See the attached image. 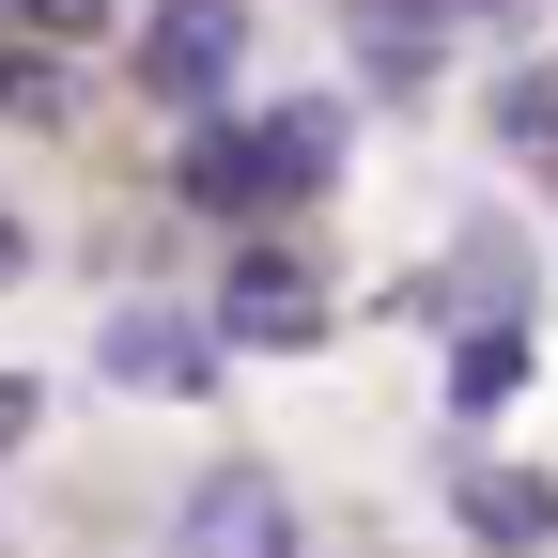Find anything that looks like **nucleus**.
Returning a JSON list of instances; mask_svg holds the SVG:
<instances>
[{
	"label": "nucleus",
	"mask_w": 558,
	"mask_h": 558,
	"mask_svg": "<svg viewBox=\"0 0 558 558\" xmlns=\"http://www.w3.org/2000/svg\"><path fill=\"white\" fill-rule=\"evenodd\" d=\"M341 171V109H264V124H218L186 156V202L202 218H279V202H311Z\"/></svg>",
	"instance_id": "f257e3e1"
},
{
	"label": "nucleus",
	"mask_w": 558,
	"mask_h": 558,
	"mask_svg": "<svg viewBox=\"0 0 558 558\" xmlns=\"http://www.w3.org/2000/svg\"><path fill=\"white\" fill-rule=\"evenodd\" d=\"M233 62H248V0H156L140 16V94L202 109V94H233Z\"/></svg>",
	"instance_id": "f03ea898"
},
{
	"label": "nucleus",
	"mask_w": 558,
	"mask_h": 558,
	"mask_svg": "<svg viewBox=\"0 0 558 558\" xmlns=\"http://www.w3.org/2000/svg\"><path fill=\"white\" fill-rule=\"evenodd\" d=\"M171 558H295V497H279L264 465H218V481L186 497V543H171Z\"/></svg>",
	"instance_id": "7ed1b4c3"
},
{
	"label": "nucleus",
	"mask_w": 558,
	"mask_h": 558,
	"mask_svg": "<svg viewBox=\"0 0 558 558\" xmlns=\"http://www.w3.org/2000/svg\"><path fill=\"white\" fill-rule=\"evenodd\" d=\"M341 32H357V78H373V94H435L450 0H341Z\"/></svg>",
	"instance_id": "20e7f679"
},
{
	"label": "nucleus",
	"mask_w": 558,
	"mask_h": 558,
	"mask_svg": "<svg viewBox=\"0 0 558 558\" xmlns=\"http://www.w3.org/2000/svg\"><path fill=\"white\" fill-rule=\"evenodd\" d=\"M218 341H326L311 264H295V248H248V264H233V295H218Z\"/></svg>",
	"instance_id": "39448f33"
},
{
	"label": "nucleus",
	"mask_w": 558,
	"mask_h": 558,
	"mask_svg": "<svg viewBox=\"0 0 558 558\" xmlns=\"http://www.w3.org/2000/svg\"><path fill=\"white\" fill-rule=\"evenodd\" d=\"M94 357H109L124 388H202V373H218V341H202L186 311H109V341H94Z\"/></svg>",
	"instance_id": "423d86ee"
},
{
	"label": "nucleus",
	"mask_w": 558,
	"mask_h": 558,
	"mask_svg": "<svg viewBox=\"0 0 558 558\" xmlns=\"http://www.w3.org/2000/svg\"><path fill=\"white\" fill-rule=\"evenodd\" d=\"M465 527L497 543V558H527V543H558V481H543V465H481V481H465Z\"/></svg>",
	"instance_id": "0eeeda50"
},
{
	"label": "nucleus",
	"mask_w": 558,
	"mask_h": 558,
	"mask_svg": "<svg viewBox=\"0 0 558 558\" xmlns=\"http://www.w3.org/2000/svg\"><path fill=\"white\" fill-rule=\"evenodd\" d=\"M512 388H527V311H481V326H465V357H450V403H465V418H497Z\"/></svg>",
	"instance_id": "6e6552de"
},
{
	"label": "nucleus",
	"mask_w": 558,
	"mask_h": 558,
	"mask_svg": "<svg viewBox=\"0 0 558 558\" xmlns=\"http://www.w3.org/2000/svg\"><path fill=\"white\" fill-rule=\"evenodd\" d=\"M497 140H527V156H558V62H527V78H497Z\"/></svg>",
	"instance_id": "1a4fd4ad"
},
{
	"label": "nucleus",
	"mask_w": 558,
	"mask_h": 558,
	"mask_svg": "<svg viewBox=\"0 0 558 558\" xmlns=\"http://www.w3.org/2000/svg\"><path fill=\"white\" fill-rule=\"evenodd\" d=\"M0 32H32V47H94L109 0H0Z\"/></svg>",
	"instance_id": "9d476101"
},
{
	"label": "nucleus",
	"mask_w": 558,
	"mask_h": 558,
	"mask_svg": "<svg viewBox=\"0 0 558 558\" xmlns=\"http://www.w3.org/2000/svg\"><path fill=\"white\" fill-rule=\"evenodd\" d=\"M32 418H47V388H32V373H0V450L32 435Z\"/></svg>",
	"instance_id": "9b49d317"
}]
</instances>
